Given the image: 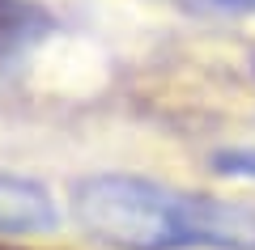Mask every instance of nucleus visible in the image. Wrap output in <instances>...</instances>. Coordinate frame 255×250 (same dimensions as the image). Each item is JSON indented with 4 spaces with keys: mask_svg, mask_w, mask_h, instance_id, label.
<instances>
[{
    "mask_svg": "<svg viewBox=\"0 0 255 250\" xmlns=\"http://www.w3.org/2000/svg\"><path fill=\"white\" fill-rule=\"evenodd\" d=\"M73 221L111 250H255V204L136 174H90L73 182Z\"/></svg>",
    "mask_w": 255,
    "mask_h": 250,
    "instance_id": "obj_1",
    "label": "nucleus"
},
{
    "mask_svg": "<svg viewBox=\"0 0 255 250\" xmlns=\"http://www.w3.org/2000/svg\"><path fill=\"white\" fill-rule=\"evenodd\" d=\"M55 225L60 208L43 182L0 170V233H51Z\"/></svg>",
    "mask_w": 255,
    "mask_h": 250,
    "instance_id": "obj_2",
    "label": "nucleus"
},
{
    "mask_svg": "<svg viewBox=\"0 0 255 250\" xmlns=\"http://www.w3.org/2000/svg\"><path fill=\"white\" fill-rule=\"evenodd\" d=\"M51 30V13L34 0H0V72L38 47Z\"/></svg>",
    "mask_w": 255,
    "mask_h": 250,
    "instance_id": "obj_3",
    "label": "nucleus"
},
{
    "mask_svg": "<svg viewBox=\"0 0 255 250\" xmlns=\"http://www.w3.org/2000/svg\"><path fill=\"white\" fill-rule=\"evenodd\" d=\"M213 170L226 178H255V149H221L213 153Z\"/></svg>",
    "mask_w": 255,
    "mask_h": 250,
    "instance_id": "obj_4",
    "label": "nucleus"
},
{
    "mask_svg": "<svg viewBox=\"0 0 255 250\" xmlns=\"http://www.w3.org/2000/svg\"><path fill=\"white\" fill-rule=\"evenodd\" d=\"M191 4L213 9V13H247V17H255V0H191Z\"/></svg>",
    "mask_w": 255,
    "mask_h": 250,
    "instance_id": "obj_5",
    "label": "nucleus"
}]
</instances>
